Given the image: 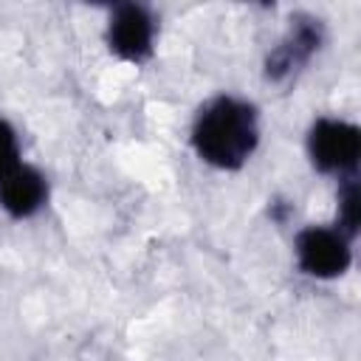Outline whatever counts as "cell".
I'll list each match as a JSON object with an SVG mask.
<instances>
[{
  "mask_svg": "<svg viewBox=\"0 0 361 361\" xmlns=\"http://www.w3.org/2000/svg\"><path fill=\"white\" fill-rule=\"evenodd\" d=\"M257 141V110L234 96H214L200 107L192 124L195 152L217 169H240L254 155Z\"/></svg>",
  "mask_w": 361,
  "mask_h": 361,
  "instance_id": "1",
  "label": "cell"
},
{
  "mask_svg": "<svg viewBox=\"0 0 361 361\" xmlns=\"http://www.w3.org/2000/svg\"><path fill=\"white\" fill-rule=\"evenodd\" d=\"M307 152L319 172L350 175L361 155V133L341 118H319L307 135Z\"/></svg>",
  "mask_w": 361,
  "mask_h": 361,
  "instance_id": "2",
  "label": "cell"
},
{
  "mask_svg": "<svg viewBox=\"0 0 361 361\" xmlns=\"http://www.w3.org/2000/svg\"><path fill=\"white\" fill-rule=\"evenodd\" d=\"M350 259H353L350 237H344L338 228L307 226L296 234V262L307 276L316 279L341 276L350 268Z\"/></svg>",
  "mask_w": 361,
  "mask_h": 361,
  "instance_id": "3",
  "label": "cell"
},
{
  "mask_svg": "<svg viewBox=\"0 0 361 361\" xmlns=\"http://www.w3.org/2000/svg\"><path fill=\"white\" fill-rule=\"evenodd\" d=\"M322 37H324V31H322L319 20H313L307 14H296L290 20V28L285 31V37L265 56V79L282 85L290 76H296L310 62V56L319 51Z\"/></svg>",
  "mask_w": 361,
  "mask_h": 361,
  "instance_id": "4",
  "label": "cell"
},
{
  "mask_svg": "<svg viewBox=\"0 0 361 361\" xmlns=\"http://www.w3.org/2000/svg\"><path fill=\"white\" fill-rule=\"evenodd\" d=\"M152 39H155V23L144 6L121 3L113 8L107 25V42L116 56L127 62H144L152 54Z\"/></svg>",
  "mask_w": 361,
  "mask_h": 361,
  "instance_id": "5",
  "label": "cell"
},
{
  "mask_svg": "<svg viewBox=\"0 0 361 361\" xmlns=\"http://www.w3.org/2000/svg\"><path fill=\"white\" fill-rule=\"evenodd\" d=\"M45 197H48V183L42 172H37L34 166L20 164L0 180V206L11 217H31L34 212L42 209Z\"/></svg>",
  "mask_w": 361,
  "mask_h": 361,
  "instance_id": "6",
  "label": "cell"
},
{
  "mask_svg": "<svg viewBox=\"0 0 361 361\" xmlns=\"http://www.w3.org/2000/svg\"><path fill=\"white\" fill-rule=\"evenodd\" d=\"M361 223V189L355 178H344L338 189V231L344 237H353Z\"/></svg>",
  "mask_w": 361,
  "mask_h": 361,
  "instance_id": "7",
  "label": "cell"
},
{
  "mask_svg": "<svg viewBox=\"0 0 361 361\" xmlns=\"http://www.w3.org/2000/svg\"><path fill=\"white\" fill-rule=\"evenodd\" d=\"M20 166V144L6 118H0V180Z\"/></svg>",
  "mask_w": 361,
  "mask_h": 361,
  "instance_id": "8",
  "label": "cell"
}]
</instances>
